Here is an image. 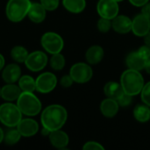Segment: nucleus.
<instances>
[{
	"instance_id": "obj_1",
	"label": "nucleus",
	"mask_w": 150,
	"mask_h": 150,
	"mask_svg": "<svg viewBox=\"0 0 150 150\" xmlns=\"http://www.w3.org/2000/svg\"><path fill=\"white\" fill-rule=\"evenodd\" d=\"M68 112L60 105H51L46 107L40 116L42 127L50 132L61 129L67 121Z\"/></svg>"
},
{
	"instance_id": "obj_2",
	"label": "nucleus",
	"mask_w": 150,
	"mask_h": 150,
	"mask_svg": "<svg viewBox=\"0 0 150 150\" xmlns=\"http://www.w3.org/2000/svg\"><path fill=\"white\" fill-rule=\"evenodd\" d=\"M120 84L125 93L134 97L142 92L144 86V78L138 70L128 69L122 73Z\"/></svg>"
},
{
	"instance_id": "obj_3",
	"label": "nucleus",
	"mask_w": 150,
	"mask_h": 150,
	"mask_svg": "<svg viewBox=\"0 0 150 150\" xmlns=\"http://www.w3.org/2000/svg\"><path fill=\"white\" fill-rule=\"evenodd\" d=\"M17 105L22 114L33 117L41 111V103L33 92L22 91L17 99Z\"/></svg>"
},
{
	"instance_id": "obj_4",
	"label": "nucleus",
	"mask_w": 150,
	"mask_h": 150,
	"mask_svg": "<svg viewBox=\"0 0 150 150\" xmlns=\"http://www.w3.org/2000/svg\"><path fill=\"white\" fill-rule=\"evenodd\" d=\"M31 4L30 0H9L5 8V13L9 20L12 22L23 20L28 14Z\"/></svg>"
},
{
	"instance_id": "obj_5",
	"label": "nucleus",
	"mask_w": 150,
	"mask_h": 150,
	"mask_svg": "<svg viewBox=\"0 0 150 150\" xmlns=\"http://www.w3.org/2000/svg\"><path fill=\"white\" fill-rule=\"evenodd\" d=\"M22 120V112L17 105L7 102L0 105V122L7 127H17Z\"/></svg>"
},
{
	"instance_id": "obj_6",
	"label": "nucleus",
	"mask_w": 150,
	"mask_h": 150,
	"mask_svg": "<svg viewBox=\"0 0 150 150\" xmlns=\"http://www.w3.org/2000/svg\"><path fill=\"white\" fill-rule=\"evenodd\" d=\"M40 42L44 50L51 54L60 53L64 45L62 38L58 33L53 32H47L44 33L41 37Z\"/></svg>"
},
{
	"instance_id": "obj_7",
	"label": "nucleus",
	"mask_w": 150,
	"mask_h": 150,
	"mask_svg": "<svg viewBox=\"0 0 150 150\" xmlns=\"http://www.w3.org/2000/svg\"><path fill=\"white\" fill-rule=\"evenodd\" d=\"M69 75L74 82L77 83H85L91 79L93 71L91 66H89L88 64L78 62L71 67L69 70Z\"/></svg>"
},
{
	"instance_id": "obj_8",
	"label": "nucleus",
	"mask_w": 150,
	"mask_h": 150,
	"mask_svg": "<svg viewBox=\"0 0 150 150\" xmlns=\"http://www.w3.org/2000/svg\"><path fill=\"white\" fill-rule=\"evenodd\" d=\"M36 91L40 93H49L54 90L57 84V78L51 72L40 74L36 79Z\"/></svg>"
},
{
	"instance_id": "obj_9",
	"label": "nucleus",
	"mask_w": 150,
	"mask_h": 150,
	"mask_svg": "<svg viewBox=\"0 0 150 150\" xmlns=\"http://www.w3.org/2000/svg\"><path fill=\"white\" fill-rule=\"evenodd\" d=\"M47 64V56L42 51H34L28 54L25 65V67L33 72L42 70Z\"/></svg>"
},
{
	"instance_id": "obj_10",
	"label": "nucleus",
	"mask_w": 150,
	"mask_h": 150,
	"mask_svg": "<svg viewBox=\"0 0 150 150\" xmlns=\"http://www.w3.org/2000/svg\"><path fill=\"white\" fill-rule=\"evenodd\" d=\"M97 10L101 18L113 19L119 13L118 2L114 0H99Z\"/></svg>"
},
{
	"instance_id": "obj_11",
	"label": "nucleus",
	"mask_w": 150,
	"mask_h": 150,
	"mask_svg": "<svg viewBox=\"0 0 150 150\" xmlns=\"http://www.w3.org/2000/svg\"><path fill=\"white\" fill-rule=\"evenodd\" d=\"M132 21V31L136 36L144 37L150 31V18L142 13L137 15Z\"/></svg>"
},
{
	"instance_id": "obj_12",
	"label": "nucleus",
	"mask_w": 150,
	"mask_h": 150,
	"mask_svg": "<svg viewBox=\"0 0 150 150\" xmlns=\"http://www.w3.org/2000/svg\"><path fill=\"white\" fill-rule=\"evenodd\" d=\"M17 129L23 137L34 136L39 131V124L33 119H22L17 126Z\"/></svg>"
},
{
	"instance_id": "obj_13",
	"label": "nucleus",
	"mask_w": 150,
	"mask_h": 150,
	"mask_svg": "<svg viewBox=\"0 0 150 150\" xmlns=\"http://www.w3.org/2000/svg\"><path fill=\"white\" fill-rule=\"evenodd\" d=\"M21 76V69L18 64L11 63L4 67L2 78L7 83H15Z\"/></svg>"
},
{
	"instance_id": "obj_14",
	"label": "nucleus",
	"mask_w": 150,
	"mask_h": 150,
	"mask_svg": "<svg viewBox=\"0 0 150 150\" xmlns=\"http://www.w3.org/2000/svg\"><path fill=\"white\" fill-rule=\"evenodd\" d=\"M133 21L125 15L116 16L112 21V27L119 33H127L132 31Z\"/></svg>"
},
{
	"instance_id": "obj_15",
	"label": "nucleus",
	"mask_w": 150,
	"mask_h": 150,
	"mask_svg": "<svg viewBox=\"0 0 150 150\" xmlns=\"http://www.w3.org/2000/svg\"><path fill=\"white\" fill-rule=\"evenodd\" d=\"M48 138H49V141H50V143L56 149H65L68 144H69V136L68 134L58 129V130H54V131H52L50 132L49 135H48Z\"/></svg>"
},
{
	"instance_id": "obj_16",
	"label": "nucleus",
	"mask_w": 150,
	"mask_h": 150,
	"mask_svg": "<svg viewBox=\"0 0 150 150\" xmlns=\"http://www.w3.org/2000/svg\"><path fill=\"white\" fill-rule=\"evenodd\" d=\"M46 12L47 10L42 6L40 3H32L27 16L33 23L39 24L43 22L46 18Z\"/></svg>"
},
{
	"instance_id": "obj_17",
	"label": "nucleus",
	"mask_w": 150,
	"mask_h": 150,
	"mask_svg": "<svg viewBox=\"0 0 150 150\" xmlns=\"http://www.w3.org/2000/svg\"><path fill=\"white\" fill-rule=\"evenodd\" d=\"M22 91L14 83H7L1 88V97L7 102L17 101Z\"/></svg>"
},
{
	"instance_id": "obj_18",
	"label": "nucleus",
	"mask_w": 150,
	"mask_h": 150,
	"mask_svg": "<svg viewBox=\"0 0 150 150\" xmlns=\"http://www.w3.org/2000/svg\"><path fill=\"white\" fill-rule=\"evenodd\" d=\"M119 104L117 100L107 98L102 101L100 105V111L106 118H113L119 112Z\"/></svg>"
},
{
	"instance_id": "obj_19",
	"label": "nucleus",
	"mask_w": 150,
	"mask_h": 150,
	"mask_svg": "<svg viewBox=\"0 0 150 150\" xmlns=\"http://www.w3.org/2000/svg\"><path fill=\"white\" fill-rule=\"evenodd\" d=\"M146 59L143 58L138 51L130 53L127 57V65L129 69H134V70H142L145 68Z\"/></svg>"
},
{
	"instance_id": "obj_20",
	"label": "nucleus",
	"mask_w": 150,
	"mask_h": 150,
	"mask_svg": "<svg viewBox=\"0 0 150 150\" xmlns=\"http://www.w3.org/2000/svg\"><path fill=\"white\" fill-rule=\"evenodd\" d=\"M104 57V49L98 45L91 46L85 54V59L88 63L94 65L99 63Z\"/></svg>"
},
{
	"instance_id": "obj_21",
	"label": "nucleus",
	"mask_w": 150,
	"mask_h": 150,
	"mask_svg": "<svg viewBox=\"0 0 150 150\" xmlns=\"http://www.w3.org/2000/svg\"><path fill=\"white\" fill-rule=\"evenodd\" d=\"M105 94L107 98L118 100V98L124 93L121 84L116 82H109L105 85L104 88Z\"/></svg>"
},
{
	"instance_id": "obj_22",
	"label": "nucleus",
	"mask_w": 150,
	"mask_h": 150,
	"mask_svg": "<svg viewBox=\"0 0 150 150\" xmlns=\"http://www.w3.org/2000/svg\"><path fill=\"white\" fill-rule=\"evenodd\" d=\"M62 4L68 11L80 13L85 9L86 2L85 0H62Z\"/></svg>"
},
{
	"instance_id": "obj_23",
	"label": "nucleus",
	"mask_w": 150,
	"mask_h": 150,
	"mask_svg": "<svg viewBox=\"0 0 150 150\" xmlns=\"http://www.w3.org/2000/svg\"><path fill=\"white\" fill-rule=\"evenodd\" d=\"M134 117L141 123L148 122L150 120V107L147 105H137L134 110Z\"/></svg>"
},
{
	"instance_id": "obj_24",
	"label": "nucleus",
	"mask_w": 150,
	"mask_h": 150,
	"mask_svg": "<svg viewBox=\"0 0 150 150\" xmlns=\"http://www.w3.org/2000/svg\"><path fill=\"white\" fill-rule=\"evenodd\" d=\"M18 86L22 91L33 92L36 91V81L31 76H23L18 79Z\"/></svg>"
},
{
	"instance_id": "obj_25",
	"label": "nucleus",
	"mask_w": 150,
	"mask_h": 150,
	"mask_svg": "<svg viewBox=\"0 0 150 150\" xmlns=\"http://www.w3.org/2000/svg\"><path fill=\"white\" fill-rule=\"evenodd\" d=\"M29 53L25 47L22 46H15L11 51V58L17 62H25Z\"/></svg>"
},
{
	"instance_id": "obj_26",
	"label": "nucleus",
	"mask_w": 150,
	"mask_h": 150,
	"mask_svg": "<svg viewBox=\"0 0 150 150\" xmlns=\"http://www.w3.org/2000/svg\"><path fill=\"white\" fill-rule=\"evenodd\" d=\"M20 137H21V134L18 129H9L4 134V142H5L6 145L13 146L18 142V141L20 140Z\"/></svg>"
},
{
	"instance_id": "obj_27",
	"label": "nucleus",
	"mask_w": 150,
	"mask_h": 150,
	"mask_svg": "<svg viewBox=\"0 0 150 150\" xmlns=\"http://www.w3.org/2000/svg\"><path fill=\"white\" fill-rule=\"evenodd\" d=\"M50 66L54 70H61L65 66V58L61 53H57L52 55L50 59Z\"/></svg>"
},
{
	"instance_id": "obj_28",
	"label": "nucleus",
	"mask_w": 150,
	"mask_h": 150,
	"mask_svg": "<svg viewBox=\"0 0 150 150\" xmlns=\"http://www.w3.org/2000/svg\"><path fill=\"white\" fill-rule=\"evenodd\" d=\"M112 27V22L111 19L101 18L98 22V31L101 33H107Z\"/></svg>"
},
{
	"instance_id": "obj_29",
	"label": "nucleus",
	"mask_w": 150,
	"mask_h": 150,
	"mask_svg": "<svg viewBox=\"0 0 150 150\" xmlns=\"http://www.w3.org/2000/svg\"><path fill=\"white\" fill-rule=\"evenodd\" d=\"M40 4L47 11H52L59 6V0H40Z\"/></svg>"
},
{
	"instance_id": "obj_30",
	"label": "nucleus",
	"mask_w": 150,
	"mask_h": 150,
	"mask_svg": "<svg viewBox=\"0 0 150 150\" xmlns=\"http://www.w3.org/2000/svg\"><path fill=\"white\" fill-rule=\"evenodd\" d=\"M142 100L143 103L150 107V82L143 86V89L142 91Z\"/></svg>"
},
{
	"instance_id": "obj_31",
	"label": "nucleus",
	"mask_w": 150,
	"mask_h": 150,
	"mask_svg": "<svg viewBox=\"0 0 150 150\" xmlns=\"http://www.w3.org/2000/svg\"><path fill=\"white\" fill-rule=\"evenodd\" d=\"M133 101V96L131 95H128L127 93H123L117 100L118 104L120 106H123V107H126L127 105H129Z\"/></svg>"
},
{
	"instance_id": "obj_32",
	"label": "nucleus",
	"mask_w": 150,
	"mask_h": 150,
	"mask_svg": "<svg viewBox=\"0 0 150 150\" xmlns=\"http://www.w3.org/2000/svg\"><path fill=\"white\" fill-rule=\"evenodd\" d=\"M83 149L84 150H104L105 149V148H104L101 144H99V143H98V142H86V143L83 145Z\"/></svg>"
},
{
	"instance_id": "obj_33",
	"label": "nucleus",
	"mask_w": 150,
	"mask_h": 150,
	"mask_svg": "<svg viewBox=\"0 0 150 150\" xmlns=\"http://www.w3.org/2000/svg\"><path fill=\"white\" fill-rule=\"evenodd\" d=\"M73 79L72 77L70 76V75L69 76H63L62 78H61V81H60V83L62 87L64 88H69L72 85L73 83Z\"/></svg>"
},
{
	"instance_id": "obj_34",
	"label": "nucleus",
	"mask_w": 150,
	"mask_h": 150,
	"mask_svg": "<svg viewBox=\"0 0 150 150\" xmlns=\"http://www.w3.org/2000/svg\"><path fill=\"white\" fill-rule=\"evenodd\" d=\"M138 53L143 57L145 58L146 60H148L150 57V47L145 45V46H142L139 48L138 50Z\"/></svg>"
},
{
	"instance_id": "obj_35",
	"label": "nucleus",
	"mask_w": 150,
	"mask_h": 150,
	"mask_svg": "<svg viewBox=\"0 0 150 150\" xmlns=\"http://www.w3.org/2000/svg\"><path fill=\"white\" fill-rule=\"evenodd\" d=\"M142 13L144 16H146L147 18H150V3H147L146 4L143 5Z\"/></svg>"
},
{
	"instance_id": "obj_36",
	"label": "nucleus",
	"mask_w": 150,
	"mask_h": 150,
	"mask_svg": "<svg viewBox=\"0 0 150 150\" xmlns=\"http://www.w3.org/2000/svg\"><path fill=\"white\" fill-rule=\"evenodd\" d=\"M149 0H129V2L134 5V6H137V7H141V6H143L144 4H146L147 3H149Z\"/></svg>"
},
{
	"instance_id": "obj_37",
	"label": "nucleus",
	"mask_w": 150,
	"mask_h": 150,
	"mask_svg": "<svg viewBox=\"0 0 150 150\" xmlns=\"http://www.w3.org/2000/svg\"><path fill=\"white\" fill-rule=\"evenodd\" d=\"M144 42H145V45L150 47V31L144 36Z\"/></svg>"
},
{
	"instance_id": "obj_38",
	"label": "nucleus",
	"mask_w": 150,
	"mask_h": 150,
	"mask_svg": "<svg viewBox=\"0 0 150 150\" xmlns=\"http://www.w3.org/2000/svg\"><path fill=\"white\" fill-rule=\"evenodd\" d=\"M144 69L150 74V57L146 61V63H145V68H144Z\"/></svg>"
},
{
	"instance_id": "obj_39",
	"label": "nucleus",
	"mask_w": 150,
	"mask_h": 150,
	"mask_svg": "<svg viewBox=\"0 0 150 150\" xmlns=\"http://www.w3.org/2000/svg\"><path fill=\"white\" fill-rule=\"evenodd\" d=\"M49 134H50V131H49V130H47V128H45V127H42V129H41V134H42L43 136H48V135H49Z\"/></svg>"
},
{
	"instance_id": "obj_40",
	"label": "nucleus",
	"mask_w": 150,
	"mask_h": 150,
	"mask_svg": "<svg viewBox=\"0 0 150 150\" xmlns=\"http://www.w3.org/2000/svg\"><path fill=\"white\" fill-rule=\"evenodd\" d=\"M4 58L0 54V71L4 69Z\"/></svg>"
},
{
	"instance_id": "obj_41",
	"label": "nucleus",
	"mask_w": 150,
	"mask_h": 150,
	"mask_svg": "<svg viewBox=\"0 0 150 150\" xmlns=\"http://www.w3.org/2000/svg\"><path fill=\"white\" fill-rule=\"evenodd\" d=\"M4 134L2 128L0 127V143L4 141Z\"/></svg>"
},
{
	"instance_id": "obj_42",
	"label": "nucleus",
	"mask_w": 150,
	"mask_h": 150,
	"mask_svg": "<svg viewBox=\"0 0 150 150\" xmlns=\"http://www.w3.org/2000/svg\"><path fill=\"white\" fill-rule=\"evenodd\" d=\"M114 1H116V2H121L122 0H114Z\"/></svg>"
},
{
	"instance_id": "obj_43",
	"label": "nucleus",
	"mask_w": 150,
	"mask_h": 150,
	"mask_svg": "<svg viewBox=\"0 0 150 150\" xmlns=\"http://www.w3.org/2000/svg\"><path fill=\"white\" fill-rule=\"evenodd\" d=\"M0 97H1V88H0Z\"/></svg>"
}]
</instances>
